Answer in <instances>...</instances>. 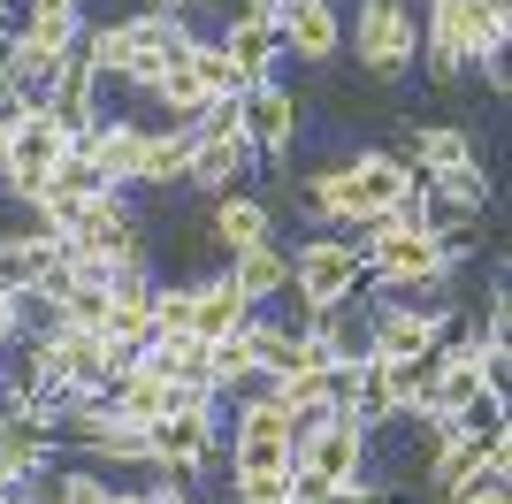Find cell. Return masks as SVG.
Returning <instances> with one entry per match:
<instances>
[{"label":"cell","instance_id":"83f0119b","mask_svg":"<svg viewBox=\"0 0 512 504\" xmlns=\"http://www.w3.org/2000/svg\"><path fill=\"white\" fill-rule=\"evenodd\" d=\"M0 504H54V497H46L39 482H8V489H0Z\"/></svg>","mask_w":512,"mask_h":504},{"label":"cell","instance_id":"30bf717a","mask_svg":"<svg viewBox=\"0 0 512 504\" xmlns=\"http://www.w3.org/2000/svg\"><path fill=\"white\" fill-rule=\"evenodd\" d=\"M276 39H283L291 62L329 69L344 54V8H337V0H299V8H283V16H276Z\"/></svg>","mask_w":512,"mask_h":504},{"label":"cell","instance_id":"484cf974","mask_svg":"<svg viewBox=\"0 0 512 504\" xmlns=\"http://www.w3.org/2000/svg\"><path fill=\"white\" fill-rule=\"evenodd\" d=\"M451 504H512V474H497V466H482V474H474L467 489H459V497Z\"/></svg>","mask_w":512,"mask_h":504},{"label":"cell","instance_id":"603a6c76","mask_svg":"<svg viewBox=\"0 0 512 504\" xmlns=\"http://www.w3.org/2000/svg\"><path fill=\"white\" fill-rule=\"evenodd\" d=\"M184 62L199 69V84H207V100H237V69H230V54H222L214 39H192V54H184Z\"/></svg>","mask_w":512,"mask_h":504},{"label":"cell","instance_id":"4dcf8cb0","mask_svg":"<svg viewBox=\"0 0 512 504\" xmlns=\"http://www.w3.org/2000/svg\"><path fill=\"white\" fill-rule=\"evenodd\" d=\"M153 504H199V497H192V489H176V482H161V497H153Z\"/></svg>","mask_w":512,"mask_h":504},{"label":"cell","instance_id":"2e32d148","mask_svg":"<svg viewBox=\"0 0 512 504\" xmlns=\"http://www.w3.org/2000/svg\"><path fill=\"white\" fill-rule=\"evenodd\" d=\"M199 146V123H176V130H146V153H138V184L130 191H176L184 168H192Z\"/></svg>","mask_w":512,"mask_h":504},{"label":"cell","instance_id":"52a82bcc","mask_svg":"<svg viewBox=\"0 0 512 504\" xmlns=\"http://www.w3.org/2000/svg\"><path fill=\"white\" fill-rule=\"evenodd\" d=\"M421 62L436 84L474 69V0H421Z\"/></svg>","mask_w":512,"mask_h":504},{"label":"cell","instance_id":"9c48e42d","mask_svg":"<svg viewBox=\"0 0 512 504\" xmlns=\"http://www.w3.org/2000/svg\"><path fill=\"white\" fill-rule=\"evenodd\" d=\"M138 153H146V115H100V123L77 138V161L115 191L138 184Z\"/></svg>","mask_w":512,"mask_h":504},{"label":"cell","instance_id":"4fadbf2b","mask_svg":"<svg viewBox=\"0 0 512 504\" xmlns=\"http://www.w3.org/2000/svg\"><path fill=\"white\" fill-rule=\"evenodd\" d=\"M299 207L314 214V222H329V230H360L367 222V207H360V184H352V161H337V168H314L299 184Z\"/></svg>","mask_w":512,"mask_h":504},{"label":"cell","instance_id":"d4e9b609","mask_svg":"<svg viewBox=\"0 0 512 504\" xmlns=\"http://www.w3.org/2000/svg\"><path fill=\"white\" fill-rule=\"evenodd\" d=\"M107 489H115V482H100L92 466H69V474H54L46 497H54V504H107Z\"/></svg>","mask_w":512,"mask_h":504},{"label":"cell","instance_id":"ac0fdd59","mask_svg":"<svg viewBox=\"0 0 512 504\" xmlns=\"http://www.w3.org/2000/svg\"><path fill=\"white\" fill-rule=\"evenodd\" d=\"M276 237V214H268V199H253V191H222L214 199V245L222 252H253Z\"/></svg>","mask_w":512,"mask_h":504},{"label":"cell","instance_id":"6da1fadb","mask_svg":"<svg viewBox=\"0 0 512 504\" xmlns=\"http://www.w3.org/2000/svg\"><path fill=\"white\" fill-rule=\"evenodd\" d=\"M344 54L375 84H406L421 62V8L413 0H360L344 16Z\"/></svg>","mask_w":512,"mask_h":504},{"label":"cell","instance_id":"e0dca14e","mask_svg":"<svg viewBox=\"0 0 512 504\" xmlns=\"http://www.w3.org/2000/svg\"><path fill=\"white\" fill-rule=\"evenodd\" d=\"M352 184H360V207L367 214H383V207H398V199H413L421 176H413L406 153H352Z\"/></svg>","mask_w":512,"mask_h":504},{"label":"cell","instance_id":"f1b7e54d","mask_svg":"<svg viewBox=\"0 0 512 504\" xmlns=\"http://www.w3.org/2000/svg\"><path fill=\"white\" fill-rule=\"evenodd\" d=\"M161 497V482H138V489H107V504H153Z\"/></svg>","mask_w":512,"mask_h":504},{"label":"cell","instance_id":"f546056e","mask_svg":"<svg viewBox=\"0 0 512 504\" xmlns=\"http://www.w3.org/2000/svg\"><path fill=\"white\" fill-rule=\"evenodd\" d=\"M8 344H16V306L0 298V352H8Z\"/></svg>","mask_w":512,"mask_h":504},{"label":"cell","instance_id":"44dd1931","mask_svg":"<svg viewBox=\"0 0 512 504\" xmlns=\"http://www.w3.org/2000/svg\"><path fill=\"white\" fill-rule=\"evenodd\" d=\"M214 46L230 54V69H237V92H245V84H260V77H276V62H283L276 23H237V31H222Z\"/></svg>","mask_w":512,"mask_h":504},{"label":"cell","instance_id":"277c9868","mask_svg":"<svg viewBox=\"0 0 512 504\" xmlns=\"http://www.w3.org/2000/svg\"><path fill=\"white\" fill-rule=\"evenodd\" d=\"M352 291H367V260H360V245H352V237L321 230V237H306V245L291 252V298L306 306V321H314L321 306L352 298Z\"/></svg>","mask_w":512,"mask_h":504},{"label":"cell","instance_id":"1f68e13d","mask_svg":"<svg viewBox=\"0 0 512 504\" xmlns=\"http://www.w3.org/2000/svg\"><path fill=\"white\" fill-rule=\"evenodd\" d=\"M0 161H8V123H0Z\"/></svg>","mask_w":512,"mask_h":504},{"label":"cell","instance_id":"cb8c5ba5","mask_svg":"<svg viewBox=\"0 0 512 504\" xmlns=\"http://www.w3.org/2000/svg\"><path fill=\"white\" fill-rule=\"evenodd\" d=\"M153 329H192V283H153Z\"/></svg>","mask_w":512,"mask_h":504},{"label":"cell","instance_id":"ba28073f","mask_svg":"<svg viewBox=\"0 0 512 504\" xmlns=\"http://www.w3.org/2000/svg\"><path fill=\"white\" fill-rule=\"evenodd\" d=\"M291 474H306V482L337 489V482H367V428L360 420H329L321 436H306L299 451H291Z\"/></svg>","mask_w":512,"mask_h":504},{"label":"cell","instance_id":"d6986e66","mask_svg":"<svg viewBox=\"0 0 512 504\" xmlns=\"http://www.w3.org/2000/svg\"><path fill=\"white\" fill-rule=\"evenodd\" d=\"M406 161H413V176H444V168H467V161H482V153H474L467 123H413Z\"/></svg>","mask_w":512,"mask_h":504},{"label":"cell","instance_id":"5bb4252c","mask_svg":"<svg viewBox=\"0 0 512 504\" xmlns=\"http://www.w3.org/2000/svg\"><path fill=\"white\" fill-rule=\"evenodd\" d=\"M107 413L130 420V428H153V420H169L176 413V382L169 375H153V367H130L123 382H107Z\"/></svg>","mask_w":512,"mask_h":504},{"label":"cell","instance_id":"9a60e30c","mask_svg":"<svg viewBox=\"0 0 512 504\" xmlns=\"http://www.w3.org/2000/svg\"><path fill=\"white\" fill-rule=\"evenodd\" d=\"M245 321H253V298L230 283V268L207 275V283H192V336H199V344H214V336H237Z\"/></svg>","mask_w":512,"mask_h":504},{"label":"cell","instance_id":"7a4b0ae2","mask_svg":"<svg viewBox=\"0 0 512 504\" xmlns=\"http://www.w3.org/2000/svg\"><path fill=\"white\" fill-rule=\"evenodd\" d=\"M8 123V161H0V191L8 199H23V207H39L46 199V184L62 176V161L77 153V138H69L46 107H8L0 115Z\"/></svg>","mask_w":512,"mask_h":504},{"label":"cell","instance_id":"5b68a950","mask_svg":"<svg viewBox=\"0 0 512 504\" xmlns=\"http://www.w3.org/2000/svg\"><path fill=\"white\" fill-rule=\"evenodd\" d=\"M62 252H85V260H146V245H138V222H130V199L115 184L107 191H92L85 199V214L69 222V237H62Z\"/></svg>","mask_w":512,"mask_h":504},{"label":"cell","instance_id":"7402d4cb","mask_svg":"<svg viewBox=\"0 0 512 504\" xmlns=\"http://www.w3.org/2000/svg\"><path fill=\"white\" fill-rule=\"evenodd\" d=\"M207 382L222 390V398H237V390H260V359H253V336H214L207 344Z\"/></svg>","mask_w":512,"mask_h":504},{"label":"cell","instance_id":"ffe728a7","mask_svg":"<svg viewBox=\"0 0 512 504\" xmlns=\"http://www.w3.org/2000/svg\"><path fill=\"white\" fill-rule=\"evenodd\" d=\"M230 283L253 298V306H276V298L291 291V252H283L276 237L253 245V252H230Z\"/></svg>","mask_w":512,"mask_h":504},{"label":"cell","instance_id":"4316f807","mask_svg":"<svg viewBox=\"0 0 512 504\" xmlns=\"http://www.w3.org/2000/svg\"><path fill=\"white\" fill-rule=\"evenodd\" d=\"M306 504H398V497L375 489V482H337V489H321V497H306Z\"/></svg>","mask_w":512,"mask_h":504},{"label":"cell","instance_id":"8fae6325","mask_svg":"<svg viewBox=\"0 0 512 504\" xmlns=\"http://www.w3.org/2000/svg\"><path fill=\"white\" fill-rule=\"evenodd\" d=\"M306 336L329 352V367H360V359H375V306H367V291L321 306V314L306 321Z\"/></svg>","mask_w":512,"mask_h":504},{"label":"cell","instance_id":"7c38bea8","mask_svg":"<svg viewBox=\"0 0 512 504\" xmlns=\"http://www.w3.org/2000/svg\"><path fill=\"white\" fill-rule=\"evenodd\" d=\"M46 115H54V123H62L69 138H85V130L107 115V77L85 62V46H69L62 77H54V92H46Z\"/></svg>","mask_w":512,"mask_h":504},{"label":"cell","instance_id":"3957f363","mask_svg":"<svg viewBox=\"0 0 512 504\" xmlns=\"http://www.w3.org/2000/svg\"><path fill=\"white\" fill-rule=\"evenodd\" d=\"M253 138L237 130V100H214L207 123H199V146H192V168H184V191H199V199H222V191H245L253 184Z\"/></svg>","mask_w":512,"mask_h":504},{"label":"cell","instance_id":"8992f818","mask_svg":"<svg viewBox=\"0 0 512 504\" xmlns=\"http://www.w3.org/2000/svg\"><path fill=\"white\" fill-rule=\"evenodd\" d=\"M237 130L253 138L260 161H283V153L299 146V92L276 84V77L245 84V92H237Z\"/></svg>","mask_w":512,"mask_h":504}]
</instances>
